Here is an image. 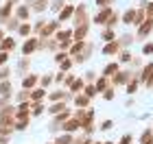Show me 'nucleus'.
Instances as JSON below:
<instances>
[{
	"instance_id": "obj_12",
	"label": "nucleus",
	"mask_w": 153,
	"mask_h": 144,
	"mask_svg": "<svg viewBox=\"0 0 153 144\" xmlns=\"http://www.w3.org/2000/svg\"><path fill=\"white\" fill-rule=\"evenodd\" d=\"M142 144H153V133H151V131H144V135H142Z\"/></svg>"
},
{
	"instance_id": "obj_24",
	"label": "nucleus",
	"mask_w": 153,
	"mask_h": 144,
	"mask_svg": "<svg viewBox=\"0 0 153 144\" xmlns=\"http://www.w3.org/2000/svg\"><path fill=\"white\" fill-rule=\"evenodd\" d=\"M7 57H9V55H7V52H0V66H2L4 61H7Z\"/></svg>"
},
{
	"instance_id": "obj_18",
	"label": "nucleus",
	"mask_w": 153,
	"mask_h": 144,
	"mask_svg": "<svg viewBox=\"0 0 153 144\" xmlns=\"http://www.w3.org/2000/svg\"><path fill=\"white\" fill-rule=\"evenodd\" d=\"M29 16V9H26V7H20L18 9V18H26Z\"/></svg>"
},
{
	"instance_id": "obj_1",
	"label": "nucleus",
	"mask_w": 153,
	"mask_h": 144,
	"mask_svg": "<svg viewBox=\"0 0 153 144\" xmlns=\"http://www.w3.org/2000/svg\"><path fill=\"white\" fill-rule=\"evenodd\" d=\"M142 79H144V83H147V85L151 87V83H153V64L144 68V74H142Z\"/></svg>"
},
{
	"instance_id": "obj_8",
	"label": "nucleus",
	"mask_w": 153,
	"mask_h": 144,
	"mask_svg": "<svg viewBox=\"0 0 153 144\" xmlns=\"http://www.w3.org/2000/svg\"><path fill=\"white\" fill-rule=\"evenodd\" d=\"M151 29H153V20H147V24H142V26H140V35H147Z\"/></svg>"
},
{
	"instance_id": "obj_25",
	"label": "nucleus",
	"mask_w": 153,
	"mask_h": 144,
	"mask_svg": "<svg viewBox=\"0 0 153 144\" xmlns=\"http://www.w3.org/2000/svg\"><path fill=\"white\" fill-rule=\"evenodd\" d=\"M129 142H131V135H125V138L120 140V144H129Z\"/></svg>"
},
{
	"instance_id": "obj_20",
	"label": "nucleus",
	"mask_w": 153,
	"mask_h": 144,
	"mask_svg": "<svg viewBox=\"0 0 153 144\" xmlns=\"http://www.w3.org/2000/svg\"><path fill=\"white\" fill-rule=\"evenodd\" d=\"M20 33H22V35H29V33H31V26H29V24H22V26H20Z\"/></svg>"
},
{
	"instance_id": "obj_6",
	"label": "nucleus",
	"mask_w": 153,
	"mask_h": 144,
	"mask_svg": "<svg viewBox=\"0 0 153 144\" xmlns=\"http://www.w3.org/2000/svg\"><path fill=\"white\" fill-rule=\"evenodd\" d=\"M35 83H37V77H33V74H31V77H24V81H22V85L26 87V90H29V87H33Z\"/></svg>"
},
{
	"instance_id": "obj_26",
	"label": "nucleus",
	"mask_w": 153,
	"mask_h": 144,
	"mask_svg": "<svg viewBox=\"0 0 153 144\" xmlns=\"http://www.w3.org/2000/svg\"><path fill=\"white\" fill-rule=\"evenodd\" d=\"M51 81H53L51 77H44V79H42V85H48V83H51Z\"/></svg>"
},
{
	"instance_id": "obj_21",
	"label": "nucleus",
	"mask_w": 153,
	"mask_h": 144,
	"mask_svg": "<svg viewBox=\"0 0 153 144\" xmlns=\"http://www.w3.org/2000/svg\"><path fill=\"white\" fill-rule=\"evenodd\" d=\"M142 52H144V55H151V52H153V44H144Z\"/></svg>"
},
{
	"instance_id": "obj_11",
	"label": "nucleus",
	"mask_w": 153,
	"mask_h": 144,
	"mask_svg": "<svg viewBox=\"0 0 153 144\" xmlns=\"http://www.w3.org/2000/svg\"><path fill=\"white\" fill-rule=\"evenodd\" d=\"M76 127H79V120H70V122H66V125H64L66 131H74Z\"/></svg>"
},
{
	"instance_id": "obj_15",
	"label": "nucleus",
	"mask_w": 153,
	"mask_h": 144,
	"mask_svg": "<svg viewBox=\"0 0 153 144\" xmlns=\"http://www.w3.org/2000/svg\"><path fill=\"white\" fill-rule=\"evenodd\" d=\"M94 94H96V87H94V85H88V87H85V96H88V98H92Z\"/></svg>"
},
{
	"instance_id": "obj_3",
	"label": "nucleus",
	"mask_w": 153,
	"mask_h": 144,
	"mask_svg": "<svg viewBox=\"0 0 153 144\" xmlns=\"http://www.w3.org/2000/svg\"><path fill=\"white\" fill-rule=\"evenodd\" d=\"M13 48H16V42H13L11 37H7L2 42V52H9V50H13Z\"/></svg>"
},
{
	"instance_id": "obj_4",
	"label": "nucleus",
	"mask_w": 153,
	"mask_h": 144,
	"mask_svg": "<svg viewBox=\"0 0 153 144\" xmlns=\"http://www.w3.org/2000/svg\"><path fill=\"white\" fill-rule=\"evenodd\" d=\"M35 46H37V42H35V39H31V42H26V44L22 46V52H24V55H29L31 50H35Z\"/></svg>"
},
{
	"instance_id": "obj_19",
	"label": "nucleus",
	"mask_w": 153,
	"mask_h": 144,
	"mask_svg": "<svg viewBox=\"0 0 153 144\" xmlns=\"http://www.w3.org/2000/svg\"><path fill=\"white\" fill-rule=\"evenodd\" d=\"M79 87H83V79H76L74 83H72V92H76Z\"/></svg>"
},
{
	"instance_id": "obj_28",
	"label": "nucleus",
	"mask_w": 153,
	"mask_h": 144,
	"mask_svg": "<svg viewBox=\"0 0 153 144\" xmlns=\"http://www.w3.org/2000/svg\"><path fill=\"white\" fill-rule=\"evenodd\" d=\"M105 144H112V142H105Z\"/></svg>"
},
{
	"instance_id": "obj_5",
	"label": "nucleus",
	"mask_w": 153,
	"mask_h": 144,
	"mask_svg": "<svg viewBox=\"0 0 153 144\" xmlns=\"http://www.w3.org/2000/svg\"><path fill=\"white\" fill-rule=\"evenodd\" d=\"M114 72H118V64H109L105 70H103V77H112Z\"/></svg>"
},
{
	"instance_id": "obj_13",
	"label": "nucleus",
	"mask_w": 153,
	"mask_h": 144,
	"mask_svg": "<svg viewBox=\"0 0 153 144\" xmlns=\"http://www.w3.org/2000/svg\"><path fill=\"white\" fill-rule=\"evenodd\" d=\"M61 109H66V105H61V103H57V105H53L51 109H48V112H51V114H59Z\"/></svg>"
},
{
	"instance_id": "obj_14",
	"label": "nucleus",
	"mask_w": 153,
	"mask_h": 144,
	"mask_svg": "<svg viewBox=\"0 0 153 144\" xmlns=\"http://www.w3.org/2000/svg\"><path fill=\"white\" fill-rule=\"evenodd\" d=\"M42 96H44V90H33V92H31V98H33V100H39Z\"/></svg>"
},
{
	"instance_id": "obj_10",
	"label": "nucleus",
	"mask_w": 153,
	"mask_h": 144,
	"mask_svg": "<svg viewBox=\"0 0 153 144\" xmlns=\"http://www.w3.org/2000/svg\"><path fill=\"white\" fill-rule=\"evenodd\" d=\"M9 90H11V83H9V81H4V83L0 85V94H2V96H9Z\"/></svg>"
},
{
	"instance_id": "obj_2",
	"label": "nucleus",
	"mask_w": 153,
	"mask_h": 144,
	"mask_svg": "<svg viewBox=\"0 0 153 144\" xmlns=\"http://www.w3.org/2000/svg\"><path fill=\"white\" fill-rule=\"evenodd\" d=\"M72 13H74V9H72V7H70V4H66V7H64V9H61V11H59V20H66V18H70V16H72Z\"/></svg>"
},
{
	"instance_id": "obj_23",
	"label": "nucleus",
	"mask_w": 153,
	"mask_h": 144,
	"mask_svg": "<svg viewBox=\"0 0 153 144\" xmlns=\"http://www.w3.org/2000/svg\"><path fill=\"white\" fill-rule=\"evenodd\" d=\"M105 98L112 100V98H114V92H112V90H105Z\"/></svg>"
},
{
	"instance_id": "obj_9",
	"label": "nucleus",
	"mask_w": 153,
	"mask_h": 144,
	"mask_svg": "<svg viewBox=\"0 0 153 144\" xmlns=\"http://www.w3.org/2000/svg\"><path fill=\"white\" fill-rule=\"evenodd\" d=\"M103 52H105V55H114V52H118V44H107Z\"/></svg>"
},
{
	"instance_id": "obj_16",
	"label": "nucleus",
	"mask_w": 153,
	"mask_h": 144,
	"mask_svg": "<svg viewBox=\"0 0 153 144\" xmlns=\"http://www.w3.org/2000/svg\"><path fill=\"white\" fill-rule=\"evenodd\" d=\"M88 103H90V98H88V96H76V105H88Z\"/></svg>"
},
{
	"instance_id": "obj_27",
	"label": "nucleus",
	"mask_w": 153,
	"mask_h": 144,
	"mask_svg": "<svg viewBox=\"0 0 153 144\" xmlns=\"http://www.w3.org/2000/svg\"><path fill=\"white\" fill-rule=\"evenodd\" d=\"M0 39H2V31H0Z\"/></svg>"
},
{
	"instance_id": "obj_22",
	"label": "nucleus",
	"mask_w": 153,
	"mask_h": 144,
	"mask_svg": "<svg viewBox=\"0 0 153 144\" xmlns=\"http://www.w3.org/2000/svg\"><path fill=\"white\" fill-rule=\"evenodd\" d=\"M112 125H114L112 120H105V122H103V127H101V129H103V131H107V129H112Z\"/></svg>"
},
{
	"instance_id": "obj_17",
	"label": "nucleus",
	"mask_w": 153,
	"mask_h": 144,
	"mask_svg": "<svg viewBox=\"0 0 153 144\" xmlns=\"http://www.w3.org/2000/svg\"><path fill=\"white\" fill-rule=\"evenodd\" d=\"M81 50H83V42H76V44H74V48H72V55H79Z\"/></svg>"
},
{
	"instance_id": "obj_7",
	"label": "nucleus",
	"mask_w": 153,
	"mask_h": 144,
	"mask_svg": "<svg viewBox=\"0 0 153 144\" xmlns=\"http://www.w3.org/2000/svg\"><path fill=\"white\" fill-rule=\"evenodd\" d=\"M123 20H125V24H134V20H136V11H134V9H129L127 13H125V18H123Z\"/></svg>"
}]
</instances>
